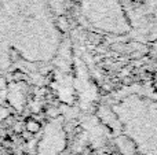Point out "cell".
Segmentation results:
<instances>
[{
    "label": "cell",
    "instance_id": "1",
    "mask_svg": "<svg viewBox=\"0 0 157 155\" xmlns=\"http://www.w3.org/2000/svg\"><path fill=\"white\" fill-rule=\"evenodd\" d=\"M26 129H28V132L29 133H36V132L40 129V125H39V122H36V121H33V120H29L26 122Z\"/></svg>",
    "mask_w": 157,
    "mask_h": 155
},
{
    "label": "cell",
    "instance_id": "2",
    "mask_svg": "<svg viewBox=\"0 0 157 155\" xmlns=\"http://www.w3.org/2000/svg\"><path fill=\"white\" fill-rule=\"evenodd\" d=\"M19 59V52L15 48H10V60L11 62H15Z\"/></svg>",
    "mask_w": 157,
    "mask_h": 155
},
{
    "label": "cell",
    "instance_id": "3",
    "mask_svg": "<svg viewBox=\"0 0 157 155\" xmlns=\"http://www.w3.org/2000/svg\"><path fill=\"white\" fill-rule=\"evenodd\" d=\"M8 117H10V111L4 107H0V121H4Z\"/></svg>",
    "mask_w": 157,
    "mask_h": 155
}]
</instances>
